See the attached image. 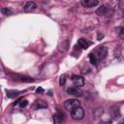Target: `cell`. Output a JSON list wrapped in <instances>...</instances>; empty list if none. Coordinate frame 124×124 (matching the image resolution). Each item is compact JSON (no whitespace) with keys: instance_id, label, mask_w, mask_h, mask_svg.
I'll list each match as a JSON object with an SVG mask.
<instances>
[{"instance_id":"1","label":"cell","mask_w":124,"mask_h":124,"mask_svg":"<svg viewBox=\"0 0 124 124\" xmlns=\"http://www.w3.org/2000/svg\"><path fill=\"white\" fill-rule=\"evenodd\" d=\"M71 116L75 120H81L84 117V109L79 106L71 110Z\"/></svg>"},{"instance_id":"2","label":"cell","mask_w":124,"mask_h":124,"mask_svg":"<svg viewBox=\"0 0 124 124\" xmlns=\"http://www.w3.org/2000/svg\"><path fill=\"white\" fill-rule=\"evenodd\" d=\"M80 106V103L79 101L76 100V99H69V100H66L64 102V108L67 109V110H73L74 108H78Z\"/></svg>"},{"instance_id":"3","label":"cell","mask_w":124,"mask_h":124,"mask_svg":"<svg viewBox=\"0 0 124 124\" xmlns=\"http://www.w3.org/2000/svg\"><path fill=\"white\" fill-rule=\"evenodd\" d=\"M95 54V53H94ZM107 54H108V48L106 46H100L99 48L96 49V58L97 60H104L106 57H107Z\"/></svg>"},{"instance_id":"4","label":"cell","mask_w":124,"mask_h":124,"mask_svg":"<svg viewBox=\"0 0 124 124\" xmlns=\"http://www.w3.org/2000/svg\"><path fill=\"white\" fill-rule=\"evenodd\" d=\"M67 93L70 94V95H73L75 97H81L83 95V92L82 90L79 88V87H77V86H72V87H69L67 89Z\"/></svg>"},{"instance_id":"5","label":"cell","mask_w":124,"mask_h":124,"mask_svg":"<svg viewBox=\"0 0 124 124\" xmlns=\"http://www.w3.org/2000/svg\"><path fill=\"white\" fill-rule=\"evenodd\" d=\"M72 80L74 82V84L77 87H81L84 85V78L81 76H78V75H74L72 76Z\"/></svg>"},{"instance_id":"6","label":"cell","mask_w":124,"mask_h":124,"mask_svg":"<svg viewBox=\"0 0 124 124\" xmlns=\"http://www.w3.org/2000/svg\"><path fill=\"white\" fill-rule=\"evenodd\" d=\"M37 8V4L33 1H28L25 3L24 7H23V11L25 13H30V12H33L35 9Z\"/></svg>"},{"instance_id":"7","label":"cell","mask_w":124,"mask_h":124,"mask_svg":"<svg viewBox=\"0 0 124 124\" xmlns=\"http://www.w3.org/2000/svg\"><path fill=\"white\" fill-rule=\"evenodd\" d=\"M47 108V104L43 100H36L34 104L32 105V108L35 110L40 109V108Z\"/></svg>"},{"instance_id":"8","label":"cell","mask_w":124,"mask_h":124,"mask_svg":"<svg viewBox=\"0 0 124 124\" xmlns=\"http://www.w3.org/2000/svg\"><path fill=\"white\" fill-rule=\"evenodd\" d=\"M81 6L82 7H85V8H92V7H95L99 4V1L98 0H82L80 2Z\"/></svg>"},{"instance_id":"9","label":"cell","mask_w":124,"mask_h":124,"mask_svg":"<svg viewBox=\"0 0 124 124\" xmlns=\"http://www.w3.org/2000/svg\"><path fill=\"white\" fill-rule=\"evenodd\" d=\"M108 9H109V7H108L107 4H103V5H101V6L96 10V14H97L98 16H106L107 13L108 12Z\"/></svg>"},{"instance_id":"10","label":"cell","mask_w":124,"mask_h":124,"mask_svg":"<svg viewBox=\"0 0 124 124\" xmlns=\"http://www.w3.org/2000/svg\"><path fill=\"white\" fill-rule=\"evenodd\" d=\"M52 118H53L54 124H63L64 122V114L60 111H57L56 113H54Z\"/></svg>"},{"instance_id":"11","label":"cell","mask_w":124,"mask_h":124,"mask_svg":"<svg viewBox=\"0 0 124 124\" xmlns=\"http://www.w3.org/2000/svg\"><path fill=\"white\" fill-rule=\"evenodd\" d=\"M90 42H88L87 40H85V39H83V38H80L78 41V46H79L80 48H82V49H86L89 46H90Z\"/></svg>"},{"instance_id":"12","label":"cell","mask_w":124,"mask_h":124,"mask_svg":"<svg viewBox=\"0 0 124 124\" xmlns=\"http://www.w3.org/2000/svg\"><path fill=\"white\" fill-rule=\"evenodd\" d=\"M27 105H28V102H27V100H25V99H20V100L16 101V103L15 104V108H25Z\"/></svg>"},{"instance_id":"13","label":"cell","mask_w":124,"mask_h":124,"mask_svg":"<svg viewBox=\"0 0 124 124\" xmlns=\"http://www.w3.org/2000/svg\"><path fill=\"white\" fill-rule=\"evenodd\" d=\"M7 97L8 98H15L16 96H17L19 94V91L17 90H7Z\"/></svg>"},{"instance_id":"14","label":"cell","mask_w":124,"mask_h":124,"mask_svg":"<svg viewBox=\"0 0 124 124\" xmlns=\"http://www.w3.org/2000/svg\"><path fill=\"white\" fill-rule=\"evenodd\" d=\"M89 60H90V63L91 64H93V65H96L97 64V62H98V60H97V58H96V56H95V54L94 53H89Z\"/></svg>"},{"instance_id":"15","label":"cell","mask_w":124,"mask_h":124,"mask_svg":"<svg viewBox=\"0 0 124 124\" xmlns=\"http://www.w3.org/2000/svg\"><path fill=\"white\" fill-rule=\"evenodd\" d=\"M111 111H112V116H113V118H118V117L120 116V111H119V108H112Z\"/></svg>"},{"instance_id":"16","label":"cell","mask_w":124,"mask_h":124,"mask_svg":"<svg viewBox=\"0 0 124 124\" xmlns=\"http://www.w3.org/2000/svg\"><path fill=\"white\" fill-rule=\"evenodd\" d=\"M18 79L21 81H26V82L33 81V78H31L29 77H25V76H18Z\"/></svg>"},{"instance_id":"17","label":"cell","mask_w":124,"mask_h":124,"mask_svg":"<svg viewBox=\"0 0 124 124\" xmlns=\"http://www.w3.org/2000/svg\"><path fill=\"white\" fill-rule=\"evenodd\" d=\"M1 13L4 14V15H6V16H8V15H11L12 14V11L9 8H2L1 9Z\"/></svg>"},{"instance_id":"18","label":"cell","mask_w":124,"mask_h":124,"mask_svg":"<svg viewBox=\"0 0 124 124\" xmlns=\"http://www.w3.org/2000/svg\"><path fill=\"white\" fill-rule=\"evenodd\" d=\"M65 82H66V76H65V75H62V76L59 78V84H60L61 86H63V85L65 84Z\"/></svg>"},{"instance_id":"19","label":"cell","mask_w":124,"mask_h":124,"mask_svg":"<svg viewBox=\"0 0 124 124\" xmlns=\"http://www.w3.org/2000/svg\"><path fill=\"white\" fill-rule=\"evenodd\" d=\"M120 48L119 47H117L115 50H114V56L116 57V58H118V59H120Z\"/></svg>"},{"instance_id":"20","label":"cell","mask_w":124,"mask_h":124,"mask_svg":"<svg viewBox=\"0 0 124 124\" xmlns=\"http://www.w3.org/2000/svg\"><path fill=\"white\" fill-rule=\"evenodd\" d=\"M36 91H37V93H44V89L42 87H38Z\"/></svg>"},{"instance_id":"21","label":"cell","mask_w":124,"mask_h":124,"mask_svg":"<svg viewBox=\"0 0 124 124\" xmlns=\"http://www.w3.org/2000/svg\"><path fill=\"white\" fill-rule=\"evenodd\" d=\"M101 124H111V122L108 121V120H106V121H102Z\"/></svg>"},{"instance_id":"22","label":"cell","mask_w":124,"mask_h":124,"mask_svg":"<svg viewBox=\"0 0 124 124\" xmlns=\"http://www.w3.org/2000/svg\"><path fill=\"white\" fill-rule=\"evenodd\" d=\"M118 124H123V120H122V119H121V120H120V121H119V122H118Z\"/></svg>"},{"instance_id":"23","label":"cell","mask_w":124,"mask_h":124,"mask_svg":"<svg viewBox=\"0 0 124 124\" xmlns=\"http://www.w3.org/2000/svg\"><path fill=\"white\" fill-rule=\"evenodd\" d=\"M0 71H1V67H0Z\"/></svg>"}]
</instances>
